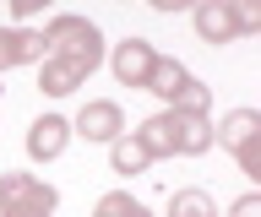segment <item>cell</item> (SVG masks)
<instances>
[{"label":"cell","instance_id":"4fadbf2b","mask_svg":"<svg viewBox=\"0 0 261 217\" xmlns=\"http://www.w3.org/2000/svg\"><path fill=\"white\" fill-rule=\"evenodd\" d=\"M93 217H152V212H147V206L130 196V190H109V196H98Z\"/></svg>","mask_w":261,"mask_h":217},{"label":"cell","instance_id":"7c38bea8","mask_svg":"<svg viewBox=\"0 0 261 217\" xmlns=\"http://www.w3.org/2000/svg\"><path fill=\"white\" fill-rule=\"evenodd\" d=\"M185 82H191V71L179 66V60H169V54H158V60H152V76H147V92H158V98L169 103Z\"/></svg>","mask_w":261,"mask_h":217},{"label":"cell","instance_id":"9a60e30c","mask_svg":"<svg viewBox=\"0 0 261 217\" xmlns=\"http://www.w3.org/2000/svg\"><path fill=\"white\" fill-rule=\"evenodd\" d=\"M169 217H218V206H212L207 190H174V201H169Z\"/></svg>","mask_w":261,"mask_h":217},{"label":"cell","instance_id":"3957f363","mask_svg":"<svg viewBox=\"0 0 261 217\" xmlns=\"http://www.w3.org/2000/svg\"><path fill=\"white\" fill-rule=\"evenodd\" d=\"M218 141L234 152V163H240L250 179H261V114H256V109H234V114H223Z\"/></svg>","mask_w":261,"mask_h":217},{"label":"cell","instance_id":"ac0fdd59","mask_svg":"<svg viewBox=\"0 0 261 217\" xmlns=\"http://www.w3.org/2000/svg\"><path fill=\"white\" fill-rule=\"evenodd\" d=\"M11 6V17H38L44 6H55V0H6Z\"/></svg>","mask_w":261,"mask_h":217},{"label":"cell","instance_id":"2e32d148","mask_svg":"<svg viewBox=\"0 0 261 217\" xmlns=\"http://www.w3.org/2000/svg\"><path fill=\"white\" fill-rule=\"evenodd\" d=\"M228 11H234V27H240V38L261 33V0H228Z\"/></svg>","mask_w":261,"mask_h":217},{"label":"cell","instance_id":"d6986e66","mask_svg":"<svg viewBox=\"0 0 261 217\" xmlns=\"http://www.w3.org/2000/svg\"><path fill=\"white\" fill-rule=\"evenodd\" d=\"M147 6H152V11H163V17H174V11H191L196 0H147Z\"/></svg>","mask_w":261,"mask_h":217},{"label":"cell","instance_id":"8992f818","mask_svg":"<svg viewBox=\"0 0 261 217\" xmlns=\"http://www.w3.org/2000/svg\"><path fill=\"white\" fill-rule=\"evenodd\" d=\"M152 60H158V49L147 44V38H120L109 54V71L120 87H147V76H152Z\"/></svg>","mask_w":261,"mask_h":217},{"label":"cell","instance_id":"5b68a950","mask_svg":"<svg viewBox=\"0 0 261 217\" xmlns=\"http://www.w3.org/2000/svg\"><path fill=\"white\" fill-rule=\"evenodd\" d=\"M71 136H87V141H103L109 147L114 136H125V114H120V103L109 98H87L71 119Z\"/></svg>","mask_w":261,"mask_h":217},{"label":"cell","instance_id":"52a82bcc","mask_svg":"<svg viewBox=\"0 0 261 217\" xmlns=\"http://www.w3.org/2000/svg\"><path fill=\"white\" fill-rule=\"evenodd\" d=\"M65 147H71V119L65 114H38L28 125V158L33 163H55Z\"/></svg>","mask_w":261,"mask_h":217},{"label":"cell","instance_id":"e0dca14e","mask_svg":"<svg viewBox=\"0 0 261 217\" xmlns=\"http://www.w3.org/2000/svg\"><path fill=\"white\" fill-rule=\"evenodd\" d=\"M228 217H261V196H240L228 206Z\"/></svg>","mask_w":261,"mask_h":217},{"label":"cell","instance_id":"8fae6325","mask_svg":"<svg viewBox=\"0 0 261 217\" xmlns=\"http://www.w3.org/2000/svg\"><path fill=\"white\" fill-rule=\"evenodd\" d=\"M109 163H114V174H147V168H152V152L130 131V136H114L109 141Z\"/></svg>","mask_w":261,"mask_h":217},{"label":"cell","instance_id":"5bb4252c","mask_svg":"<svg viewBox=\"0 0 261 217\" xmlns=\"http://www.w3.org/2000/svg\"><path fill=\"white\" fill-rule=\"evenodd\" d=\"M169 109H179V114H207V109H212V87L191 76V82H185L174 98H169Z\"/></svg>","mask_w":261,"mask_h":217},{"label":"cell","instance_id":"30bf717a","mask_svg":"<svg viewBox=\"0 0 261 217\" xmlns=\"http://www.w3.org/2000/svg\"><path fill=\"white\" fill-rule=\"evenodd\" d=\"M191 11H196V33H201V44H234V38H240L228 0H196Z\"/></svg>","mask_w":261,"mask_h":217},{"label":"cell","instance_id":"6da1fadb","mask_svg":"<svg viewBox=\"0 0 261 217\" xmlns=\"http://www.w3.org/2000/svg\"><path fill=\"white\" fill-rule=\"evenodd\" d=\"M136 141L152 152V163H158V158H201V152H212L218 131H212L207 114H179V109H163V114L142 119Z\"/></svg>","mask_w":261,"mask_h":217},{"label":"cell","instance_id":"9c48e42d","mask_svg":"<svg viewBox=\"0 0 261 217\" xmlns=\"http://www.w3.org/2000/svg\"><path fill=\"white\" fill-rule=\"evenodd\" d=\"M87 76H93L87 66H76V60H60V54H44V60H38V92H49V98L76 92Z\"/></svg>","mask_w":261,"mask_h":217},{"label":"cell","instance_id":"ba28073f","mask_svg":"<svg viewBox=\"0 0 261 217\" xmlns=\"http://www.w3.org/2000/svg\"><path fill=\"white\" fill-rule=\"evenodd\" d=\"M49 54L44 33H33V27H0V71L11 66H38Z\"/></svg>","mask_w":261,"mask_h":217},{"label":"cell","instance_id":"7a4b0ae2","mask_svg":"<svg viewBox=\"0 0 261 217\" xmlns=\"http://www.w3.org/2000/svg\"><path fill=\"white\" fill-rule=\"evenodd\" d=\"M44 44H49V54L76 60V66H87V71H98V60H103V33H98L87 17H71V11L44 27Z\"/></svg>","mask_w":261,"mask_h":217},{"label":"cell","instance_id":"277c9868","mask_svg":"<svg viewBox=\"0 0 261 217\" xmlns=\"http://www.w3.org/2000/svg\"><path fill=\"white\" fill-rule=\"evenodd\" d=\"M60 206V190L44 184L38 174H0V212H44L55 217Z\"/></svg>","mask_w":261,"mask_h":217}]
</instances>
